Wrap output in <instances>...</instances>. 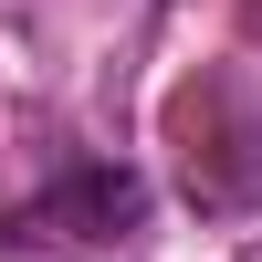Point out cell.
I'll list each match as a JSON object with an SVG mask.
<instances>
[{"label":"cell","instance_id":"cell-2","mask_svg":"<svg viewBox=\"0 0 262 262\" xmlns=\"http://www.w3.org/2000/svg\"><path fill=\"white\" fill-rule=\"evenodd\" d=\"M242 262H262V242H252V252H242Z\"/></svg>","mask_w":262,"mask_h":262},{"label":"cell","instance_id":"cell-1","mask_svg":"<svg viewBox=\"0 0 262 262\" xmlns=\"http://www.w3.org/2000/svg\"><path fill=\"white\" fill-rule=\"evenodd\" d=\"M147 221V179L126 158H84V168H63L53 189H42L21 221H0V231H53V242H126V231Z\"/></svg>","mask_w":262,"mask_h":262}]
</instances>
